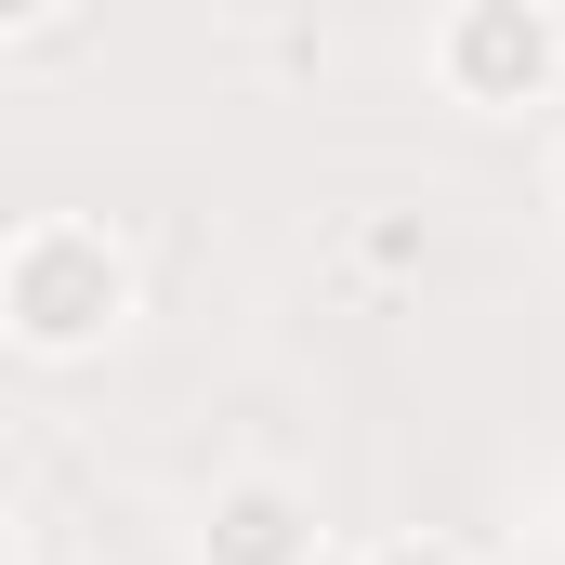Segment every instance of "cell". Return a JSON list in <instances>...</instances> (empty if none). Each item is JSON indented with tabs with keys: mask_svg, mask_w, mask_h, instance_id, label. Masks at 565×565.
<instances>
[{
	"mask_svg": "<svg viewBox=\"0 0 565 565\" xmlns=\"http://www.w3.org/2000/svg\"><path fill=\"white\" fill-rule=\"evenodd\" d=\"M422 66H434L447 106H473V119H526V106L565 93V13H553V0H460V13H434Z\"/></svg>",
	"mask_w": 565,
	"mask_h": 565,
	"instance_id": "2",
	"label": "cell"
},
{
	"mask_svg": "<svg viewBox=\"0 0 565 565\" xmlns=\"http://www.w3.org/2000/svg\"><path fill=\"white\" fill-rule=\"evenodd\" d=\"M422 224H408V211H382V224H355V277H422Z\"/></svg>",
	"mask_w": 565,
	"mask_h": 565,
	"instance_id": "4",
	"label": "cell"
},
{
	"mask_svg": "<svg viewBox=\"0 0 565 565\" xmlns=\"http://www.w3.org/2000/svg\"><path fill=\"white\" fill-rule=\"evenodd\" d=\"M355 565H473L460 540H434V526H395V540H369Z\"/></svg>",
	"mask_w": 565,
	"mask_h": 565,
	"instance_id": "5",
	"label": "cell"
},
{
	"mask_svg": "<svg viewBox=\"0 0 565 565\" xmlns=\"http://www.w3.org/2000/svg\"><path fill=\"white\" fill-rule=\"evenodd\" d=\"M132 250L106 237V224H79V211H26L13 237H0V342L13 355H40V369H79V355H106L119 329H132Z\"/></svg>",
	"mask_w": 565,
	"mask_h": 565,
	"instance_id": "1",
	"label": "cell"
},
{
	"mask_svg": "<svg viewBox=\"0 0 565 565\" xmlns=\"http://www.w3.org/2000/svg\"><path fill=\"white\" fill-rule=\"evenodd\" d=\"M316 553H329V526L289 473H224L198 513V565H316Z\"/></svg>",
	"mask_w": 565,
	"mask_h": 565,
	"instance_id": "3",
	"label": "cell"
},
{
	"mask_svg": "<svg viewBox=\"0 0 565 565\" xmlns=\"http://www.w3.org/2000/svg\"><path fill=\"white\" fill-rule=\"evenodd\" d=\"M553 224H565V119H553Z\"/></svg>",
	"mask_w": 565,
	"mask_h": 565,
	"instance_id": "6",
	"label": "cell"
}]
</instances>
